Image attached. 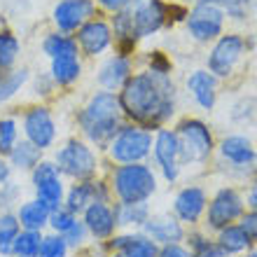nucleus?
<instances>
[{"instance_id":"32","label":"nucleus","mask_w":257,"mask_h":257,"mask_svg":"<svg viewBox=\"0 0 257 257\" xmlns=\"http://www.w3.org/2000/svg\"><path fill=\"white\" fill-rule=\"evenodd\" d=\"M183 243H187V248L192 250V257H227L220 250V245L215 243V238L208 236V231L196 229V227H192L185 234Z\"/></svg>"},{"instance_id":"8","label":"nucleus","mask_w":257,"mask_h":257,"mask_svg":"<svg viewBox=\"0 0 257 257\" xmlns=\"http://www.w3.org/2000/svg\"><path fill=\"white\" fill-rule=\"evenodd\" d=\"M152 138H155L152 131L138 126V124L124 122L122 128L115 134V138L108 143V148L103 152V159H105L110 166L150 162V155H152Z\"/></svg>"},{"instance_id":"10","label":"nucleus","mask_w":257,"mask_h":257,"mask_svg":"<svg viewBox=\"0 0 257 257\" xmlns=\"http://www.w3.org/2000/svg\"><path fill=\"white\" fill-rule=\"evenodd\" d=\"M245 213V199H243V190L236 185H220L213 194H208V206L203 213V231H220L227 224L238 222V217Z\"/></svg>"},{"instance_id":"40","label":"nucleus","mask_w":257,"mask_h":257,"mask_svg":"<svg viewBox=\"0 0 257 257\" xmlns=\"http://www.w3.org/2000/svg\"><path fill=\"white\" fill-rule=\"evenodd\" d=\"M80 220V215H75L66 206H59L49 213V224H47V231H54V234H66L75 222Z\"/></svg>"},{"instance_id":"26","label":"nucleus","mask_w":257,"mask_h":257,"mask_svg":"<svg viewBox=\"0 0 257 257\" xmlns=\"http://www.w3.org/2000/svg\"><path fill=\"white\" fill-rule=\"evenodd\" d=\"M45 157L47 155H45L40 148H35L33 143H28V141L21 138V141L12 148V152L7 155V162H10V166H12L14 176H28V173H31Z\"/></svg>"},{"instance_id":"24","label":"nucleus","mask_w":257,"mask_h":257,"mask_svg":"<svg viewBox=\"0 0 257 257\" xmlns=\"http://www.w3.org/2000/svg\"><path fill=\"white\" fill-rule=\"evenodd\" d=\"M49 213H52V210L42 201H38L35 196L21 199V203L14 208V215L19 220L21 229H28V231H47Z\"/></svg>"},{"instance_id":"20","label":"nucleus","mask_w":257,"mask_h":257,"mask_svg":"<svg viewBox=\"0 0 257 257\" xmlns=\"http://www.w3.org/2000/svg\"><path fill=\"white\" fill-rule=\"evenodd\" d=\"M185 94L192 98L199 110L203 112H213L220 98V80L213 73H208L206 68H192L190 73L185 75Z\"/></svg>"},{"instance_id":"37","label":"nucleus","mask_w":257,"mask_h":257,"mask_svg":"<svg viewBox=\"0 0 257 257\" xmlns=\"http://www.w3.org/2000/svg\"><path fill=\"white\" fill-rule=\"evenodd\" d=\"M24 183L12 176L5 185H0V210H14L24 199Z\"/></svg>"},{"instance_id":"13","label":"nucleus","mask_w":257,"mask_h":257,"mask_svg":"<svg viewBox=\"0 0 257 257\" xmlns=\"http://www.w3.org/2000/svg\"><path fill=\"white\" fill-rule=\"evenodd\" d=\"M150 164L155 166L159 180L166 185H176L183 178V166H180V152H178V138L171 126L157 128L152 138V155Z\"/></svg>"},{"instance_id":"16","label":"nucleus","mask_w":257,"mask_h":257,"mask_svg":"<svg viewBox=\"0 0 257 257\" xmlns=\"http://www.w3.org/2000/svg\"><path fill=\"white\" fill-rule=\"evenodd\" d=\"M91 203H112V190L105 176H96L91 180L68 183L63 206L75 215H82Z\"/></svg>"},{"instance_id":"9","label":"nucleus","mask_w":257,"mask_h":257,"mask_svg":"<svg viewBox=\"0 0 257 257\" xmlns=\"http://www.w3.org/2000/svg\"><path fill=\"white\" fill-rule=\"evenodd\" d=\"M252 42L248 40V35L243 33H236V31H231L227 33L224 31L220 38H217L213 45H210L208 54H206V70L213 73L220 82H227L234 77L241 63L245 61V56L250 52Z\"/></svg>"},{"instance_id":"43","label":"nucleus","mask_w":257,"mask_h":257,"mask_svg":"<svg viewBox=\"0 0 257 257\" xmlns=\"http://www.w3.org/2000/svg\"><path fill=\"white\" fill-rule=\"evenodd\" d=\"M238 224H241V229L248 234V238L252 241V245H257V210H248L241 217H238Z\"/></svg>"},{"instance_id":"23","label":"nucleus","mask_w":257,"mask_h":257,"mask_svg":"<svg viewBox=\"0 0 257 257\" xmlns=\"http://www.w3.org/2000/svg\"><path fill=\"white\" fill-rule=\"evenodd\" d=\"M52 80H54L59 91H70L82 82L84 70H87V61L80 54H66V56H56L49 59L47 66Z\"/></svg>"},{"instance_id":"31","label":"nucleus","mask_w":257,"mask_h":257,"mask_svg":"<svg viewBox=\"0 0 257 257\" xmlns=\"http://www.w3.org/2000/svg\"><path fill=\"white\" fill-rule=\"evenodd\" d=\"M19 141H21L19 110H3L0 112V157L10 155Z\"/></svg>"},{"instance_id":"15","label":"nucleus","mask_w":257,"mask_h":257,"mask_svg":"<svg viewBox=\"0 0 257 257\" xmlns=\"http://www.w3.org/2000/svg\"><path fill=\"white\" fill-rule=\"evenodd\" d=\"M171 3L166 0H134L131 3V17H134V33L138 42L150 40L162 31L171 28L169 17Z\"/></svg>"},{"instance_id":"49","label":"nucleus","mask_w":257,"mask_h":257,"mask_svg":"<svg viewBox=\"0 0 257 257\" xmlns=\"http://www.w3.org/2000/svg\"><path fill=\"white\" fill-rule=\"evenodd\" d=\"M199 3H210V5H220V7H222L227 0H199Z\"/></svg>"},{"instance_id":"41","label":"nucleus","mask_w":257,"mask_h":257,"mask_svg":"<svg viewBox=\"0 0 257 257\" xmlns=\"http://www.w3.org/2000/svg\"><path fill=\"white\" fill-rule=\"evenodd\" d=\"M61 236L66 238L68 248H70L73 252L84 250V248L91 243V236H89V231H87V227H84V222H82V220H77V222H75L73 227L66 231V234H61Z\"/></svg>"},{"instance_id":"21","label":"nucleus","mask_w":257,"mask_h":257,"mask_svg":"<svg viewBox=\"0 0 257 257\" xmlns=\"http://www.w3.org/2000/svg\"><path fill=\"white\" fill-rule=\"evenodd\" d=\"M80 220L87 227L91 243H103V241H108L110 236H115L119 231L112 203H91L80 215Z\"/></svg>"},{"instance_id":"48","label":"nucleus","mask_w":257,"mask_h":257,"mask_svg":"<svg viewBox=\"0 0 257 257\" xmlns=\"http://www.w3.org/2000/svg\"><path fill=\"white\" fill-rule=\"evenodd\" d=\"M10 26V21H7V17L3 12H0V31H3V28H7Z\"/></svg>"},{"instance_id":"51","label":"nucleus","mask_w":257,"mask_h":257,"mask_svg":"<svg viewBox=\"0 0 257 257\" xmlns=\"http://www.w3.org/2000/svg\"><path fill=\"white\" fill-rule=\"evenodd\" d=\"M105 257H124L122 252H110V255H105Z\"/></svg>"},{"instance_id":"44","label":"nucleus","mask_w":257,"mask_h":257,"mask_svg":"<svg viewBox=\"0 0 257 257\" xmlns=\"http://www.w3.org/2000/svg\"><path fill=\"white\" fill-rule=\"evenodd\" d=\"M94 3H96V7H98V12L110 17V14L119 12V10H126L134 0H94Z\"/></svg>"},{"instance_id":"30","label":"nucleus","mask_w":257,"mask_h":257,"mask_svg":"<svg viewBox=\"0 0 257 257\" xmlns=\"http://www.w3.org/2000/svg\"><path fill=\"white\" fill-rule=\"evenodd\" d=\"M40 52L45 59H56V56H66V54H80L77 49V42H75L73 35L59 33V31H47V33L40 38Z\"/></svg>"},{"instance_id":"52","label":"nucleus","mask_w":257,"mask_h":257,"mask_svg":"<svg viewBox=\"0 0 257 257\" xmlns=\"http://www.w3.org/2000/svg\"><path fill=\"white\" fill-rule=\"evenodd\" d=\"M185 3H192V5H194V3H199V0H185Z\"/></svg>"},{"instance_id":"29","label":"nucleus","mask_w":257,"mask_h":257,"mask_svg":"<svg viewBox=\"0 0 257 257\" xmlns=\"http://www.w3.org/2000/svg\"><path fill=\"white\" fill-rule=\"evenodd\" d=\"M24 59V42L12 26L0 31V70H12L21 66Z\"/></svg>"},{"instance_id":"45","label":"nucleus","mask_w":257,"mask_h":257,"mask_svg":"<svg viewBox=\"0 0 257 257\" xmlns=\"http://www.w3.org/2000/svg\"><path fill=\"white\" fill-rule=\"evenodd\" d=\"M157 257H192V250L183 243H171V245H159V255Z\"/></svg>"},{"instance_id":"17","label":"nucleus","mask_w":257,"mask_h":257,"mask_svg":"<svg viewBox=\"0 0 257 257\" xmlns=\"http://www.w3.org/2000/svg\"><path fill=\"white\" fill-rule=\"evenodd\" d=\"M206 206H208V190H206L203 185L187 183L173 194L171 213H173L185 227L192 229V227H199V224H201Z\"/></svg>"},{"instance_id":"7","label":"nucleus","mask_w":257,"mask_h":257,"mask_svg":"<svg viewBox=\"0 0 257 257\" xmlns=\"http://www.w3.org/2000/svg\"><path fill=\"white\" fill-rule=\"evenodd\" d=\"M19 124H21V138L33 143L45 155L59 145L61 141V124L56 117V110L49 103L31 101L19 110Z\"/></svg>"},{"instance_id":"47","label":"nucleus","mask_w":257,"mask_h":257,"mask_svg":"<svg viewBox=\"0 0 257 257\" xmlns=\"http://www.w3.org/2000/svg\"><path fill=\"white\" fill-rule=\"evenodd\" d=\"M12 176H14V171L10 166V162H7V157H0V185H5Z\"/></svg>"},{"instance_id":"35","label":"nucleus","mask_w":257,"mask_h":257,"mask_svg":"<svg viewBox=\"0 0 257 257\" xmlns=\"http://www.w3.org/2000/svg\"><path fill=\"white\" fill-rule=\"evenodd\" d=\"M231 124L238 126H250L257 122V98L255 96H241L229 110Z\"/></svg>"},{"instance_id":"3","label":"nucleus","mask_w":257,"mask_h":257,"mask_svg":"<svg viewBox=\"0 0 257 257\" xmlns=\"http://www.w3.org/2000/svg\"><path fill=\"white\" fill-rule=\"evenodd\" d=\"M49 157L59 166L61 176L68 183L91 180L96 176H103L110 169V164L103 159V152H98L91 143H87L77 134L61 138Z\"/></svg>"},{"instance_id":"14","label":"nucleus","mask_w":257,"mask_h":257,"mask_svg":"<svg viewBox=\"0 0 257 257\" xmlns=\"http://www.w3.org/2000/svg\"><path fill=\"white\" fill-rule=\"evenodd\" d=\"M28 185L38 201H42L49 210L63 206L68 180L61 176V171L52 162V157H45L31 173H28Z\"/></svg>"},{"instance_id":"19","label":"nucleus","mask_w":257,"mask_h":257,"mask_svg":"<svg viewBox=\"0 0 257 257\" xmlns=\"http://www.w3.org/2000/svg\"><path fill=\"white\" fill-rule=\"evenodd\" d=\"M96 14H98V7L94 0H56L49 12V21H52V28L59 33L75 35L77 28Z\"/></svg>"},{"instance_id":"6","label":"nucleus","mask_w":257,"mask_h":257,"mask_svg":"<svg viewBox=\"0 0 257 257\" xmlns=\"http://www.w3.org/2000/svg\"><path fill=\"white\" fill-rule=\"evenodd\" d=\"M215 166L229 180L245 183L257 176V145L248 134H224L215 145Z\"/></svg>"},{"instance_id":"18","label":"nucleus","mask_w":257,"mask_h":257,"mask_svg":"<svg viewBox=\"0 0 257 257\" xmlns=\"http://www.w3.org/2000/svg\"><path fill=\"white\" fill-rule=\"evenodd\" d=\"M136 70H138V66H136V56H126V54H119V52H110L108 56L98 59V63H96V70H94L96 89L119 91Z\"/></svg>"},{"instance_id":"42","label":"nucleus","mask_w":257,"mask_h":257,"mask_svg":"<svg viewBox=\"0 0 257 257\" xmlns=\"http://www.w3.org/2000/svg\"><path fill=\"white\" fill-rule=\"evenodd\" d=\"M250 5H252V0H227V3L222 5V10H224V14H227V19L243 21Z\"/></svg>"},{"instance_id":"28","label":"nucleus","mask_w":257,"mask_h":257,"mask_svg":"<svg viewBox=\"0 0 257 257\" xmlns=\"http://www.w3.org/2000/svg\"><path fill=\"white\" fill-rule=\"evenodd\" d=\"M215 243L220 245V250H222L227 257L243 255V252H248L252 248V241L248 238V234L241 229V224L238 222L227 224L224 229L215 231Z\"/></svg>"},{"instance_id":"22","label":"nucleus","mask_w":257,"mask_h":257,"mask_svg":"<svg viewBox=\"0 0 257 257\" xmlns=\"http://www.w3.org/2000/svg\"><path fill=\"white\" fill-rule=\"evenodd\" d=\"M143 234L150 236L157 245H171V243H183L185 241V224L178 220L173 213H152L148 222L143 224Z\"/></svg>"},{"instance_id":"25","label":"nucleus","mask_w":257,"mask_h":257,"mask_svg":"<svg viewBox=\"0 0 257 257\" xmlns=\"http://www.w3.org/2000/svg\"><path fill=\"white\" fill-rule=\"evenodd\" d=\"M31 73L33 70L24 63L12 70H0V108L10 105L17 96H21V91H26Z\"/></svg>"},{"instance_id":"38","label":"nucleus","mask_w":257,"mask_h":257,"mask_svg":"<svg viewBox=\"0 0 257 257\" xmlns=\"http://www.w3.org/2000/svg\"><path fill=\"white\" fill-rule=\"evenodd\" d=\"M70 248H68L66 238L54 231H45L40 243V255L38 257H70Z\"/></svg>"},{"instance_id":"4","label":"nucleus","mask_w":257,"mask_h":257,"mask_svg":"<svg viewBox=\"0 0 257 257\" xmlns=\"http://www.w3.org/2000/svg\"><path fill=\"white\" fill-rule=\"evenodd\" d=\"M103 176L108 178L112 201L117 203H150L157 196L162 183L150 162L110 166Z\"/></svg>"},{"instance_id":"50","label":"nucleus","mask_w":257,"mask_h":257,"mask_svg":"<svg viewBox=\"0 0 257 257\" xmlns=\"http://www.w3.org/2000/svg\"><path fill=\"white\" fill-rule=\"evenodd\" d=\"M243 257H257V245H252L248 252H243Z\"/></svg>"},{"instance_id":"12","label":"nucleus","mask_w":257,"mask_h":257,"mask_svg":"<svg viewBox=\"0 0 257 257\" xmlns=\"http://www.w3.org/2000/svg\"><path fill=\"white\" fill-rule=\"evenodd\" d=\"M73 38L77 42L80 56L84 61H98L103 56H108L115 47V35H112L110 21L101 12L91 17L87 24H82Z\"/></svg>"},{"instance_id":"46","label":"nucleus","mask_w":257,"mask_h":257,"mask_svg":"<svg viewBox=\"0 0 257 257\" xmlns=\"http://www.w3.org/2000/svg\"><path fill=\"white\" fill-rule=\"evenodd\" d=\"M243 199H245V208L257 210V176H252L248 180V190L243 192Z\"/></svg>"},{"instance_id":"11","label":"nucleus","mask_w":257,"mask_h":257,"mask_svg":"<svg viewBox=\"0 0 257 257\" xmlns=\"http://www.w3.org/2000/svg\"><path fill=\"white\" fill-rule=\"evenodd\" d=\"M224 26H227L224 10L210 3H194L185 19V31L196 45H213L224 33Z\"/></svg>"},{"instance_id":"2","label":"nucleus","mask_w":257,"mask_h":257,"mask_svg":"<svg viewBox=\"0 0 257 257\" xmlns=\"http://www.w3.org/2000/svg\"><path fill=\"white\" fill-rule=\"evenodd\" d=\"M126 122L119 108L117 91L94 89L84 101L73 110V126L80 138L91 143L98 152H105L108 143Z\"/></svg>"},{"instance_id":"39","label":"nucleus","mask_w":257,"mask_h":257,"mask_svg":"<svg viewBox=\"0 0 257 257\" xmlns=\"http://www.w3.org/2000/svg\"><path fill=\"white\" fill-rule=\"evenodd\" d=\"M145 70L155 75H173V59H171L166 52L162 49H152V52H145Z\"/></svg>"},{"instance_id":"34","label":"nucleus","mask_w":257,"mask_h":257,"mask_svg":"<svg viewBox=\"0 0 257 257\" xmlns=\"http://www.w3.org/2000/svg\"><path fill=\"white\" fill-rule=\"evenodd\" d=\"M21 231L14 210H0V257H12V245Z\"/></svg>"},{"instance_id":"33","label":"nucleus","mask_w":257,"mask_h":257,"mask_svg":"<svg viewBox=\"0 0 257 257\" xmlns=\"http://www.w3.org/2000/svg\"><path fill=\"white\" fill-rule=\"evenodd\" d=\"M26 91L31 94L33 101H40V103H49L56 94H59V89H56L49 70H33V73H31V80H28Z\"/></svg>"},{"instance_id":"36","label":"nucleus","mask_w":257,"mask_h":257,"mask_svg":"<svg viewBox=\"0 0 257 257\" xmlns=\"http://www.w3.org/2000/svg\"><path fill=\"white\" fill-rule=\"evenodd\" d=\"M45 231H28L21 229L17 241L12 245V257H38L40 255V243Z\"/></svg>"},{"instance_id":"1","label":"nucleus","mask_w":257,"mask_h":257,"mask_svg":"<svg viewBox=\"0 0 257 257\" xmlns=\"http://www.w3.org/2000/svg\"><path fill=\"white\" fill-rule=\"evenodd\" d=\"M178 96L180 91L173 75H155L145 68H138L117 91L124 119L152 134L173 122L178 112Z\"/></svg>"},{"instance_id":"5","label":"nucleus","mask_w":257,"mask_h":257,"mask_svg":"<svg viewBox=\"0 0 257 257\" xmlns=\"http://www.w3.org/2000/svg\"><path fill=\"white\" fill-rule=\"evenodd\" d=\"M178 138V152H180V166L185 169H201L208 166L215 157V131L203 117L185 115L173 124Z\"/></svg>"},{"instance_id":"27","label":"nucleus","mask_w":257,"mask_h":257,"mask_svg":"<svg viewBox=\"0 0 257 257\" xmlns=\"http://www.w3.org/2000/svg\"><path fill=\"white\" fill-rule=\"evenodd\" d=\"M115 206V217L117 227L122 231H138L143 229V224L148 222V217L152 215V206L150 203H117Z\"/></svg>"}]
</instances>
